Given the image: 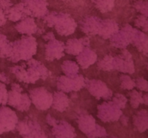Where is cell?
Listing matches in <instances>:
<instances>
[{
  "instance_id": "cell-1",
  "label": "cell",
  "mask_w": 148,
  "mask_h": 138,
  "mask_svg": "<svg viewBox=\"0 0 148 138\" xmlns=\"http://www.w3.org/2000/svg\"><path fill=\"white\" fill-rule=\"evenodd\" d=\"M12 54L9 60L14 63L20 60H30L36 53L37 42L36 38L31 35L24 36L20 40L12 43Z\"/></svg>"
},
{
  "instance_id": "cell-2",
  "label": "cell",
  "mask_w": 148,
  "mask_h": 138,
  "mask_svg": "<svg viewBox=\"0 0 148 138\" xmlns=\"http://www.w3.org/2000/svg\"><path fill=\"white\" fill-rule=\"evenodd\" d=\"M49 27H54L60 35H70L75 32L77 28L76 22L73 18L64 13L51 12L43 17Z\"/></svg>"
},
{
  "instance_id": "cell-3",
  "label": "cell",
  "mask_w": 148,
  "mask_h": 138,
  "mask_svg": "<svg viewBox=\"0 0 148 138\" xmlns=\"http://www.w3.org/2000/svg\"><path fill=\"white\" fill-rule=\"evenodd\" d=\"M30 99L38 109L47 110L51 106L53 96L46 89L40 87L30 91Z\"/></svg>"
},
{
  "instance_id": "cell-4",
  "label": "cell",
  "mask_w": 148,
  "mask_h": 138,
  "mask_svg": "<svg viewBox=\"0 0 148 138\" xmlns=\"http://www.w3.org/2000/svg\"><path fill=\"white\" fill-rule=\"evenodd\" d=\"M85 86V80L82 75H77L74 78L62 76L58 78L57 88L63 92L79 91Z\"/></svg>"
},
{
  "instance_id": "cell-5",
  "label": "cell",
  "mask_w": 148,
  "mask_h": 138,
  "mask_svg": "<svg viewBox=\"0 0 148 138\" xmlns=\"http://www.w3.org/2000/svg\"><path fill=\"white\" fill-rule=\"evenodd\" d=\"M28 69L27 71L26 83H34L38 79H46L49 76V71L40 62L36 60H30L27 63Z\"/></svg>"
},
{
  "instance_id": "cell-6",
  "label": "cell",
  "mask_w": 148,
  "mask_h": 138,
  "mask_svg": "<svg viewBox=\"0 0 148 138\" xmlns=\"http://www.w3.org/2000/svg\"><path fill=\"white\" fill-rule=\"evenodd\" d=\"M17 114L6 106L0 108V135L13 130L18 122Z\"/></svg>"
},
{
  "instance_id": "cell-7",
  "label": "cell",
  "mask_w": 148,
  "mask_h": 138,
  "mask_svg": "<svg viewBox=\"0 0 148 138\" xmlns=\"http://www.w3.org/2000/svg\"><path fill=\"white\" fill-rule=\"evenodd\" d=\"M25 14L31 17H43L48 14L47 4L44 0H23Z\"/></svg>"
},
{
  "instance_id": "cell-8",
  "label": "cell",
  "mask_w": 148,
  "mask_h": 138,
  "mask_svg": "<svg viewBox=\"0 0 148 138\" xmlns=\"http://www.w3.org/2000/svg\"><path fill=\"white\" fill-rule=\"evenodd\" d=\"M122 112L114 102L103 103L98 106V116L103 122H115L120 118Z\"/></svg>"
},
{
  "instance_id": "cell-9",
  "label": "cell",
  "mask_w": 148,
  "mask_h": 138,
  "mask_svg": "<svg viewBox=\"0 0 148 138\" xmlns=\"http://www.w3.org/2000/svg\"><path fill=\"white\" fill-rule=\"evenodd\" d=\"M113 68L114 70H118L123 73H134V66L132 60V56L128 50H122L120 55L114 57Z\"/></svg>"
},
{
  "instance_id": "cell-10",
  "label": "cell",
  "mask_w": 148,
  "mask_h": 138,
  "mask_svg": "<svg viewBox=\"0 0 148 138\" xmlns=\"http://www.w3.org/2000/svg\"><path fill=\"white\" fill-rule=\"evenodd\" d=\"M85 86L92 95L98 99H109L113 93L103 82L99 80H85Z\"/></svg>"
},
{
  "instance_id": "cell-11",
  "label": "cell",
  "mask_w": 148,
  "mask_h": 138,
  "mask_svg": "<svg viewBox=\"0 0 148 138\" xmlns=\"http://www.w3.org/2000/svg\"><path fill=\"white\" fill-rule=\"evenodd\" d=\"M134 28L129 24H126L121 30L113 34L111 38V43L114 47L119 48H124L127 47L132 40Z\"/></svg>"
},
{
  "instance_id": "cell-12",
  "label": "cell",
  "mask_w": 148,
  "mask_h": 138,
  "mask_svg": "<svg viewBox=\"0 0 148 138\" xmlns=\"http://www.w3.org/2000/svg\"><path fill=\"white\" fill-rule=\"evenodd\" d=\"M17 125H16V127L19 133L25 137H46V135L43 133V131L40 129V125L35 121L30 120L29 122L23 121V122H17Z\"/></svg>"
},
{
  "instance_id": "cell-13",
  "label": "cell",
  "mask_w": 148,
  "mask_h": 138,
  "mask_svg": "<svg viewBox=\"0 0 148 138\" xmlns=\"http://www.w3.org/2000/svg\"><path fill=\"white\" fill-rule=\"evenodd\" d=\"M64 46V43L56 39L49 40V43L46 45V60L52 61L54 59H60L63 57Z\"/></svg>"
},
{
  "instance_id": "cell-14",
  "label": "cell",
  "mask_w": 148,
  "mask_h": 138,
  "mask_svg": "<svg viewBox=\"0 0 148 138\" xmlns=\"http://www.w3.org/2000/svg\"><path fill=\"white\" fill-rule=\"evenodd\" d=\"M101 19L95 17H88L80 22L81 30L85 34L90 35L98 34L101 27Z\"/></svg>"
},
{
  "instance_id": "cell-15",
  "label": "cell",
  "mask_w": 148,
  "mask_h": 138,
  "mask_svg": "<svg viewBox=\"0 0 148 138\" xmlns=\"http://www.w3.org/2000/svg\"><path fill=\"white\" fill-rule=\"evenodd\" d=\"M15 29L21 34L32 35L37 32L38 27L31 17H25L15 25Z\"/></svg>"
},
{
  "instance_id": "cell-16",
  "label": "cell",
  "mask_w": 148,
  "mask_h": 138,
  "mask_svg": "<svg viewBox=\"0 0 148 138\" xmlns=\"http://www.w3.org/2000/svg\"><path fill=\"white\" fill-rule=\"evenodd\" d=\"M119 31L118 24L111 20H101L98 35L104 39L110 38L111 36Z\"/></svg>"
},
{
  "instance_id": "cell-17",
  "label": "cell",
  "mask_w": 148,
  "mask_h": 138,
  "mask_svg": "<svg viewBox=\"0 0 148 138\" xmlns=\"http://www.w3.org/2000/svg\"><path fill=\"white\" fill-rule=\"evenodd\" d=\"M131 43L134 44L136 47L142 53L147 55V36L140 30L134 29L132 37Z\"/></svg>"
},
{
  "instance_id": "cell-18",
  "label": "cell",
  "mask_w": 148,
  "mask_h": 138,
  "mask_svg": "<svg viewBox=\"0 0 148 138\" xmlns=\"http://www.w3.org/2000/svg\"><path fill=\"white\" fill-rule=\"evenodd\" d=\"M77 60L83 68H87L95 63L97 60V55L88 48V47H86L79 55H77Z\"/></svg>"
},
{
  "instance_id": "cell-19",
  "label": "cell",
  "mask_w": 148,
  "mask_h": 138,
  "mask_svg": "<svg viewBox=\"0 0 148 138\" xmlns=\"http://www.w3.org/2000/svg\"><path fill=\"white\" fill-rule=\"evenodd\" d=\"M22 92H23V89L20 87V85L17 83L12 84L11 90L8 91L7 103L16 109L23 99L24 93H22Z\"/></svg>"
},
{
  "instance_id": "cell-20",
  "label": "cell",
  "mask_w": 148,
  "mask_h": 138,
  "mask_svg": "<svg viewBox=\"0 0 148 138\" xmlns=\"http://www.w3.org/2000/svg\"><path fill=\"white\" fill-rule=\"evenodd\" d=\"M77 122L80 130L82 131L83 133L86 134L88 136L95 129L97 124H95V119L91 115L85 114L79 116Z\"/></svg>"
},
{
  "instance_id": "cell-21",
  "label": "cell",
  "mask_w": 148,
  "mask_h": 138,
  "mask_svg": "<svg viewBox=\"0 0 148 138\" xmlns=\"http://www.w3.org/2000/svg\"><path fill=\"white\" fill-rule=\"evenodd\" d=\"M4 14H5L6 18L10 20V21L17 22L19 20H21L26 15L24 12L23 9V3L17 4V5L12 6L10 8L7 9V10L4 11Z\"/></svg>"
},
{
  "instance_id": "cell-22",
  "label": "cell",
  "mask_w": 148,
  "mask_h": 138,
  "mask_svg": "<svg viewBox=\"0 0 148 138\" xmlns=\"http://www.w3.org/2000/svg\"><path fill=\"white\" fill-rule=\"evenodd\" d=\"M51 106L53 109L59 112H64L69 106V99L68 96L63 91L55 92L53 96Z\"/></svg>"
},
{
  "instance_id": "cell-23",
  "label": "cell",
  "mask_w": 148,
  "mask_h": 138,
  "mask_svg": "<svg viewBox=\"0 0 148 138\" xmlns=\"http://www.w3.org/2000/svg\"><path fill=\"white\" fill-rule=\"evenodd\" d=\"M52 132L54 136L56 137H75L76 135L75 133V129L72 127L71 125L65 122H62L59 123V125L56 123L53 125V128L52 129Z\"/></svg>"
},
{
  "instance_id": "cell-24",
  "label": "cell",
  "mask_w": 148,
  "mask_h": 138,
  "mask_svg": "<svg viewBox=\"0 0 148 138\" xmlns=\"http://www.w3.org/2000/svg\"><path fill=\"white\" fill-rule=\"evenodd\" d=\"M85 45L82 44L81 39H69L66 42V46H64V50L69 54L77 55L85 48Z\"/></svg>"
},
{
  "instance_id": "cell-25",
  "label": "cell",
  "mask_w": 148,
  "mask_h": 138,
  "mask_svg": "<svg viewBox=\"0 0 148 138\" xmlns=\"http://www.w3.org/2000/svg\"><path fill=\"white\" fill-rule=\"evenodd\" d=\"M134 124L137 130L143 132L147 129V112L145 109L140 111L134 117Z\"/></svg>"
},
{
  "instance_id": "cell-26",
  "label": "cell",
  "mask_w": 148,
  "mask_h": 138,
  "mask_svg": "<svg viewBox=\"0 0 148 138\" xmlns=\"http://www.w3.org/2000/svg\"><path fill=\"white\" fill-rule=\"evenodd\" d=\"M12 44L4 34H0V57L9 58L11 56Z\"/></svg>"
},
{
  "instance_id": "cell-27",
  "label": "cell",
  "mask_w": 148,
  "mask_h": 138,
  "mask_svg": "<svg viewBox=\"0 0 148 138\" xmlns=\"http://www.w3.org/2000/svg\"><path fill=\"white\" fill-rule=\"evenodd\" d=\"M62 70L66 75L67 77L74 78L77 76L79 67L76 63L70 60H66L63 63L62 66Z\"/></svg>"
},
{
  "instance_id": "cell-28",
  "label": "cell",
  "mask_w": 148,
  "mask_h": 138,
  "mask_svg": "<svg viewBox=\"0 0 148 138\" xmlns=\"http://www.w3.org/2000/svg\"><path fill=\"white\" fill-rule=\"evenodd\" d=\"M114 1L115 0H92L95 7L102 13L111 11L114 7Z\"/></svg>"
},
{
  "instance_id": "cell-29",
  "label": "cell",
  "mask_w": 148,
  "mask_h": 138,
  "mask_svg": "<svg viewBox=\"0 0 148 138\" xmlns=\"http://www.w3.org/2000/svg\"><path fill=\"white\" fill-rule=\"evenodd\" d=\"M130 96V104L134 109L138 108L140 103H143V93L134 90L129 93Z\"/></svg>"
},
{
  "instance_id": "cell-30",
  "label": "cell",
  "mask_w": 148,
  "mask_h": 138,
  "mask_svg": "<svg viewBox=\"0 0 148 138\" xmlns=\"http://www.w3.org/2000/svg\"><path fill=\"white\" fill-rule=\"evenodd\" d=\"M10 71L15 75L17 78L20 81L25 82L27 81V71L25 68L23 66H14L10 68Z\"/></svg>"
},
{
  "instance_id": "cell-31",
  "label": "cell",
  "mask_w": 148,
  "mask_h": 138,
  "mask_svg": "<svg viewBox=\"0 0 148 138\" xmlns=\"http://www.w3.org/2000/svg\"><path fill=\"white\" fill-rule=\"evenodd\" d=\"M113 59H114V57H112L111 55L105 56L104 58L98 63V68L101 70H108V71L114 70V68H113Z\"/></svg>"
},
{
  "instance_id": "cell-32",
  "label": "cell",
  "mask_w": 148,
  "mask_h": 138,
  "mask_svg": "<svg viewBox=\"0 0 148 138\" xmlns=\"http://www.w3.org/2000/svg\"><path fill=\"white\" fill-rule=\"evenodd\" d=\"M120 80H121V89H126V90H131L133 88L135 87V82L128 75H121L120 76Z\"/></svg>"
},
{
  "instance_id": "cell-33",
  "label": "cell",
  "mask_w": 148,
  "mask_h": 138,
  "mask_svg": "<svg viewBox=\"0 0 148 138\" xmlns=\"http://www.w3.org/2000/svg\"><path fill=\"white\" fill-rule=\"evenodd\" d=\"M113 102L120 109H124L127 102V99L122 94L116 93V94L114 95V98H113Z\"/></svg>"
},
{
  "instance_id": "cell-34",
  "label": "cell",
  "mask_w": 148,
  "mask_h": 138,
  "mask_svg": "<svg viewBox=\"0 0 148 138\" xmlns=\"http://www.w3.org/2000/svg\"><path fill=\"white\" fill-rule=\"evenodd\" d=\"M134 24L139 28H142L145 32L147 31V17L145 16H139L137 19H136Z\"/></svg>"
},
{
  "instance_id": "cell-35",
  "label": "cell",
  "mask_w": 148,
  "mask_h": 138,
  "mask_svg": "<svg viewBox=\"0 0 148 138\" xmlns=\"http://www.w3.org/2000/svg\"><path fill=\"white\" fill-rule=\"evenodd\" d=\"M8 91L6 89V86L2 83H0V105L7 104Z\"/></svg>"
},
{
  "instance_id": "cell-36",
  "label": "cell",
  "mask_w": 148,
  "mask_h": 138,
  "mask_svg": "<svg viewBox=\"0 0 148 138\" xmlns=\"http://www.w3.org/2000/svg\"><path fill=\"white\" fill-rule=\"evenodd\" d=\"M107 136L106 132L105 129L101 127L100 125L96 124L95 129L88 135V137H106Z\"/></svg>"
},
{
  "instance_id": "cell-37",
  "label": "cell",
  "mask_w": 148,
  "mask_h": 138,
  "mask_svg": "<svg viewBox=\"0 0 148 138\" xmlns=\"http://www.w3.org/2000/svg\"><path fill=\"white\" fill-rule=\"evenodd\" d=\"M135 82V86L139 89L140 90L143 91L147 92V81L146 79L143 78H139L137 80H134Z\"/></svg>"
},
{
  "instance_id": "cell-38",
  "label": "cell",
  "mask_w": 148,
  "mask_h": 138,
  "mask_svg": "<svg viewBox=\"0 0 148 138\" xmlns=\"http://www.w3.org/2000/svg\"><path fill=\"white\" fill-rule=\"evenodd\" d=\"M134 7L140 11V12L143 13L144 16L147 17V4L146 1H138L137 4H134Z\"/></svg>"
},
{
  "instance_id": "cell-39",
  "label": "cell",
  "mask_w": 148,
  "mask_h": 138,
  "mask_svg": "<svg viewBox=\"0 0 148 138\" xmlns=\"http://www.w3.org/2000/svg\"><path fill=\"white\" fill-rule=\"evenodd\" d=\"M12 6V4L10 0H0V8L3 11H5Z\"/></svg>"
},
{
  "instance_id": "cell-40",
  "label": "cell",
  "mask_w": 148,
  "mask_h": 138,
  "mask_svg": "<svg viewBox=\"0 0 148 138\" xmlns=\"http://www.w3.org/2000/svg\"><path fill=\"white\" fill-rule=\"evenodd\" d=\"M7 18L5 17L4 11L0 8V26H3L6 24Z\"/></svg>"
},
{
  "instance_id": "cell-41",
  "label": "cell",
  "mask_w": 148,
  "mask_h": 138,
  "mask_svg": "<svg viewBox=\"0 0 148 138\" xmlns=\"http://www.w3.org/2000/svg\"><path fill=\"white\" fill-rule=\"evenodd\" d=\"M0 81L3 82V83H9V78L7 77V75L5 74L4 73H0Z\"/></svg>"
},
{
  "instance_id": "cell-42",
  "label": "cell",
  "mask_w": 148,
  "mask_h": 138,
  "mask_svg": "<svg viewBox=\"0 0 148 138\" xmlns=\"http://www.w3.org/2000/svg\"><path fill=\"white\" fill-rule=\"evenodd\" d=\"M43 39L44 40H46V41H49V40H53V39H55L54 37V34H53V32H48L47 34H45L44 36H43Z\"/></svg>"
},
{
  "instance_id": "cell-43",
  "label": "cell",
  "mask_w": 148,
  "mask_h": 138,
  "mask_svg": "<svg viewBox=\"0 0 148 138\" xmlns=\"http://www.w3.org/2000/svg\"><path fill=\"white\" fill-rule=\"evenodd\" d=\"M143 103H145V105H147V94L143 95Z\"/></svg>"
}]
</instances>
